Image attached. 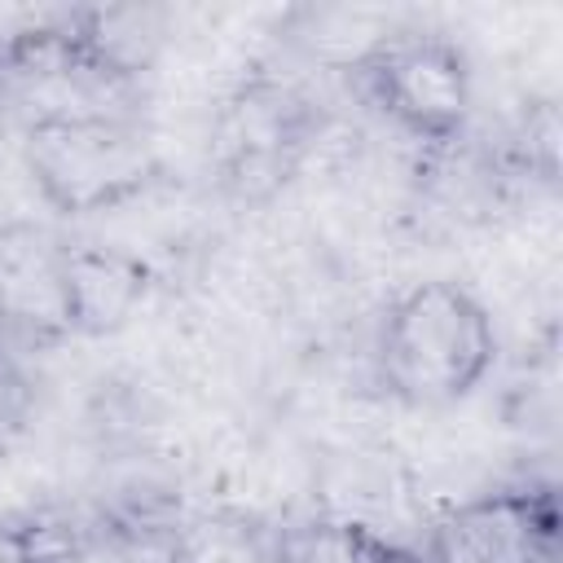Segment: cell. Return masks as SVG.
Wrapping results in <instances>:
<instances>
[{
	"label": "cell",
	"instance_id": "cell-1",
	"mask_svg": "<svg viewBox=\"0 0 563 563\" xmlns=\"http://www.w3.org/2000/svg\"><path fill=\"white\" fill-rule=\"evenodd\" d=\"M497 365V325L462 282L427 277L400 290L378 321V387L409 409L466 400Z\"/></svg>",
	"mask_w": 563,
	"mask_h": 563
},
{
	"label": "cell",
	"instance_id": "cell-2",
	"mask_svg": "<svg viewBox=\"0 0 563 563\" xmlns=\"http://www.w3.org/2000/svg\"><path fill=\"white\" fill-rule=\"evenodd\" d=\"M22 158L40 198L66 216L114 211L163 180V154L141 114H53L22 123Z\"/></svg>",
	"mask_w": 563,
	"mask_h": 563
},
{
	"label": "cell",
	"instance_id": "cell-3",
	"mask_svg": "<svg viewBox=\"0 0 563 563\" xmlns=\"http://www.w3.org/2000/svg\"><path fill=\"white\" fill-rule=\"evenodd\" d=\"M347 88L383 114L396 132L431 150H449L471 123V62L457 40L440 31H391L374 35L347 62Z\"/></svg>",
	"mask_w": 563,
	"mask_h": 563
},
{
	"label": "cell",
	"instance_id": "cell-4",
	"mask_svg": "<svg viewBox=\"0 0 563 563\" xmlns=\"http://www.w3.org/2000/svg\"><path fill=\"white\" fill-rule=\"evenodd\" d=\"M321 132L317 101L273 70L246 75L220 106L211 128V172L224 194L242 202L273 198L303 163Z\"/></svg>",
	"mask_w": 563,
	"mask_h": 563
},
{
	"label": "cell",
	"instance_id": "cell-5",
	"mask_svg": "<svg viewBox=\"0 0 563 563\" xmlns=\"http://www.w3.org/2000/svg\"><path fill=\"white\" fill-rule=\"evenodd\" d=\"M427 563H563L554 484H519L453 506L422 545Z\"/></svg>",
	"mask_w": 563,
	"mask_h": 563
},
{
	"label": "cell",
	"instance_id": "cell-6",
	"mask_svg": "<svg viewBox=\"0 0 563 563\" xmlns=\"http://www.w3.org/2000/svg\"><path fill=\"white\" fill-rule=\"evenodd\" d=\"M154 273L141 255L101 242H57V308L66 334L101 339L145 303Z\"/></svg>",
	"mask_w": 563,
	"mask_h": 563
},
{
	"label": "cell",
	"instance_id": "cell-7",
	"mask_svg": "<svg viewBox=\"0 0 563 563\" xmlns=\"http://www.w3.org/2000/svg\"><path fill=\"white\" fill-rule=\"evenodd\" d=\"M273 563H427L422 550L391 541L387 532L343 519V515H312L277 532Z\"/></svg>",
	"mask_w": 563,
	"mask_h": 563
},
{
	"label": "cell",
	"instance_id": "cell-8",
	"mask_svg": "<svg viewBox=\"0 0 563 563\" xmlns=\"http://www.w3.org/2000/svg\"><path fill=\"white\" fill-rule=\"evenodd\" d=\"M66 541L40 519H0V563H66Z\"/></svg>",
	"mask_w": 563,
	"mask_h": 563
},
{
	"label": "cell",
	"instance_id": "cell-9",
	"mask_svg": "<svg viewBox=\"0 0 563 563\" xmlns=\"http://www.w3.org/2000/svg\"><path fill=\"white\" fill-rule=\"evenodd\" d=\"M4 330H0V435L9 431V427H18V418H22V405H26V391H22V374H18V365L9 361V347H4Z\"/></svg>",
	"mask_w": 563,
	"mask_h": 563
},
{
	"label": "cell",
	"instance_id": "cell-10",
	"mask_svg": "<svg viewBox=\"0 0 563 563\" xmlns=\"http://www.w3.org/2000/svg\"><path fill=\"white\" fill-rule=\"evenodd\" d=\"M13 92H9V79H4V70H0V141H4V132L13 128Z\"/></svg>",
	"mask_w": 563,
	"mask_h": 563
}]
</instances>
